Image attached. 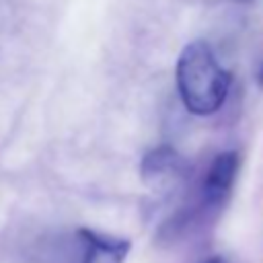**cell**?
Here are the masks:
<instances>
[{"label": "cell", "mask_w": 263, "mask_h": 263, "mask_svg": "<svg viewBox=\"0 0 263 263\" xmlns=\"http://www.w3.org/2000/svg\"><path fill=\"white\" fill-rule=\"evenodd\" d=\"M177 88L187 111L212 115L226 101L230 74L220 66L205 41H193L183 47L177 60Z\"/></svg>", "instance_id": "cell-1"}, {"label": "cell", "mask_w": 263, "mask_h": 263, "mask_svg": "<svg viewBox=\"0 0 263 263\" xmlns=\"http://www.w3.org/2000/svg\"><path fill=\"white\" fill-rule=\"evenodd\" d=\"M189 164L187 160L171 146L152 148L140 164V175L146 187L156 195L173 193L187 177Z\"/></svg>", "instance_id": "cell-2"}, {"label": "cell", "mask_w": 263, "mask_h": 263, "mask_svg": "<svg viewBox=\"0 0 263 263\" xmlns=\"http://www.w3.org/2000/svg\"><path fill=\"white\" fill-rule=\"evenodd\" d=\"M78 238L82 242L80 263H123L132 247L127 238L101 234L90 228H80Z\"/></svg>", "instance_id": "cell-3"}, {"label": "cell", "mask_w": 263, "mask_h": 263, "mask_svg": "<svg viewBox=\"0 0 263 263\" xmlns=\"http://www.w3.org/2000/svg\"><path fill=\"white\" fill-rule=\"evenodd\" d=\"M236 171H238V154L234 150L220 152L212 160L208 175L203 179V201L208 205H220L226 199L234 183Z\"/></svg>", "instance_id": "cell-4"}, {"label": "cell", "mask_w": 263, "mask_h": 263, "mask_svg": "<svg viewBox=\"0 0 263 263\" xmlns=\"http://www.w3.org/2000/svg\"><path fill=\"white\" fill-rule=\"evenodd\" d=\"M205 263H224V261H222L220 257H210V259H208Z\"/></svg>", "instance_id": "cell-5"}, {"label": "cell", "mask_w": 263, "mask_h": 263, "mask_svg": "<svg viewBox=\"0 0 263 263\" xmlns=\"http://www.w3.org/2000/svg\"><path fill=\"white\" fill-rule=\"evenodd\" d=\"M259 84L263 86V66H261V70H259Z\"/></svg>", "instance_id": "cell-6"}, {"label": "cell", "mask_w": 263, "mask_h": 263, "mask_svg": "<svg viewBox=\"0 0 263 263\" xmlns=\"http://www.w3.org/2000/svg\"><path fill=\"white\" fill-rule=\"evenodd\" d=\"M236 2H255V0H236Z\"/></svg>", "instance_id": "cell-7"}]
</instances>
